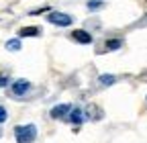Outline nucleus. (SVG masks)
<instances>
[{
  "instance_id": "1",
  "label": "nucleus",
  "mask_w": 147,
  "mask_h": 143,
  "mask_svg": "<svg viewBox=\"0 0 147 143\" xmlns=\"http://www.w3.org/2000/svg\"><path fill=\"white\" fill-rule=\"evenodd\" d=\"M35 137H37V127L35 125H16L14 127L16 143H33Z\"/></svg>"
},
{
  "instance_id": "2",
  "label": "nucleus",
  "mask_w": 147,
  "mask_h": 143,
  "mask_svg": "<svg viewBox=\"0 0 147 143\" xmlns=\"http://www.w3.org/2000/svg\"><path fill=\"white\" fill-rule=\"evenodd\" d=\"M47 21L51 25H57V27H69L74 23V19L69 14H65V12H49L47 14Z\"/></svg>"
},
{
  "instance_id": "3",
  "label": "nucleus",
  "mask_w": 147,
  "mask_h": 143,
  "mask_svg": "<svg viewBox=\"0 0 147 143\" xmlns=\"http://www.w3.org/2000/svg\"><path fill=\"white\" fill-rule=\"evenodd\" d=\"M29 90H31V82L21 78V80H16V82L12 84V88H10V96H14V98H21V96H25Z\"/></svg>"
},
{
  "instance_id": "4",
  "label": "nucleus",
  "mask_w": 147,
  "mask_h": 143,
  "mask_svg": "<svg viewBox=\"0 0 147 143\" xmlns=\"http://www.w3.org/2000/svg\"><path fill=\"white\" fill-rule=\"evenodd\" d=\"M121 47H123V39H119V37H115V39H106L102 45L96 47V53H98V55H102V53L117 51V49H121Z\"/></svg>"
},
{
  "instance_id": "5",
  "label": "nucleus",
  "mask_w": 147,
  "mask_h": 143,
  "mask_svg": "<svg viewBox=\"0 0 147 143\" xmlns=\"http://www.w3.org/2000/svg\"><path fill=\"white\" fill-rule=\"evenodd\" d=\"M84 117H86L88 121H100V119L104 117V113H102V109H100L98 104H88L86 111H84Z\"/></svg>"
},
{
  "instance_id": "6",
  "label": "nucleus",
  "mask_w": 147,
  "mask_h": 143,
  "mask_svg": "<svg viewBox=\"0 0 147 143\" xmlns=\"http://www.w3.org/2000/svg\"><path fill=\"white\" fill-rule=\"evenodd\" d=\"M71 39L74 41H78L80 45H90L92 43V35L84 29H76V31H71Z\"/></svg>"
},
{
  "instance_id": "7",
  "label": "nucleus",
  "mask_w": 147,
  "mask_h": 143,
  "mask_svg": "<svg viewBox=\"0 0 147 143\" xmlns=\"http://www.w3.org/2000/svg\"><path fill=\"white\" fill-rule=\"evenodd\" d=\"M69 111H71L69 104H57V106H53L49 111V115H51V119H67Z\"/></svg>"
},
{
  "instance_id": "8",
  "label": "nucleus",
  "mask_w": 147,
  "mask_h": 143,
  "mask_svg": "<svg viewBox=\"0 0 147 143\" xmlns=\"http://www.w3.org/2000/svg\"><path fill=\"white\" fill-rule=\"evenodd\" d=\"M65 121H69V123H74V125H76V127H80V125H82V121H84V113H82L80 109H71Z\"/></svg>"
},
{
  "instance_id": "9",
  "label": "nucleus",
  "mask_w": 147,
  "mask_h": 143,
  "mask_svg": "<svg viewBox=\"0 0 147 143\" xmlns=\"http://www.w3.org/2000/svg\"><path fill=\"white\" fill-rule=\"evenodd\" d=\"M18 35L21 37H39L41 29L39 27H23V29H18Z\"/></svg>"
},
{
  "instance_id": "10",
  "label": "nucleus",
  "mask_w": 147,
  "mask_h": 143,
  "mask_svg": "<svg viewBox=\"0 0 147 143\" xmlns=\"http://www.w3.org/2000/svg\"><path fill=\"white\" fill-rule=\"evenodd\" d=\"M117 82V76H113V74H102L100 76V84L102 86H110V84H115Z\"/></svg>"
},
{
  "instance_id": "11",
  "label": "nucleus",
  "mask_w": 147,
  "mask_h": 143,
  "mask_svg": "<svg viewBox=\"0 0 147 143\" xmlns=\"http://www.w3.org/2000/svg\"><path fill=\"white\" fill-rule=\"evenodd\" d=\"M6 49H8V51H18V49H21V41H18V39L6 41Z\"/></svg>"
},
{
  "instance_id": "12",
  "label": "nucleus",
  "mask_w": 147,
  "mask_h": 143,
  "mask_svg": "<svg viewBox=\"0 0 147 143\" xmlns=\"http://www.w3.org/2000/svg\"><path fill=\"white\" fill-rule=\"evenodd\" d=\"M145 27H147V12L141 16L137 23H133V25H131V29H145Z\"/></svg>"
},
{
  "instance_id": "13",
  "label": "nucleus",
  "mask_w": 147,
  "mask_h": 143,
  "mask_svg": "<svg viewBox=\"0 0 147 143\" xmlns=\"http://www.w3.org/2000/svg\"><path fill=\"white\" fill-rule=\"evenodd\" d=\"M100 6H102L100 0H90V2H88V8H90V10H96V8H100Z\"/></svg>"
},
{
  "instance_id": "14",
  "label": "nucleus",
  "mask_w": 147,
  "mask_h": 143,
  "mask_svg": "<svg viewBox=\"0 0 147 143\" xmlns=\"http://www.w3.org/2000/svg\"><path fill=\"white\" fill-rule=\"evenodd\" d=\"M4 86H8V74H6V72L0 74V88H4Z\"/></svg>"
},
{
  "instance_id": "15",
  "label": "nucleus",
  "mask_w": 147,
  "mask_h": 143,
  "mask_svg": "<svg viewBox=\"0 0 147 143\" xmlns=\"http://www.w3.org/2000/svg\"><path fill=\"white\" fill-rule=\"evenodd\" d=\"M8 119V113H6V109H4V106H0V123H4Z\"/></svg>"
}]
</instances>
